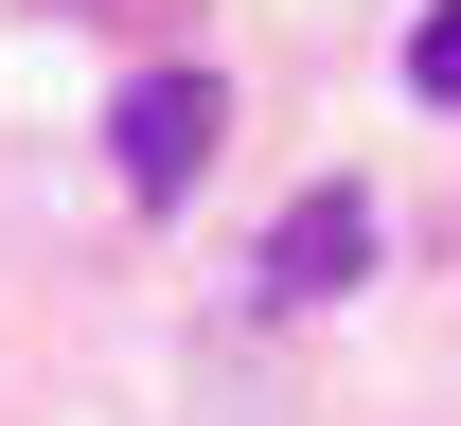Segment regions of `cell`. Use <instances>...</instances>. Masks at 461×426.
Returning a JSON list of instances; mask_svg holds the SVG:
<instances>
[{
	"label": "cell",
	"mask_w": 461,
	"mask_h": 426,
	"mask_svg": "<svg viewBox=\"0 0 461 426\" xmlns=\"http://www.w3.org/2000/svg\"><path fill=\"white\" fill-rule=\"evenodd\" d=\"M213 142H230V89H213V71H142V89L107 107V160H124L142 213H177V195L213 178Z\"/></svg>",
	"instance_id": "1"
},
{
	"label": "cell",
	"mask_w": 461,
	"mask_h": 426,
	"mask_svg": "<svg viewBox=\"0 0 461 426\" xmlns=\"http://www.w3.org/2000/svg\"><path fill=\"white\" fill-rule=\"evenodd\" d=\"M338 285H373V195H355V178H320L285 231L249 249V303H338Z\"/></svg>",
	"instance_id": "2"
},
{
	"label": "cell",
	"mask_w": 461,
	"mask_h": 426,
	"mask_svg": "<svg viewBox=\"0 0 461 426\" xmlns=\"http://www.w3.org/2000/svg\"><path fill=\"white\" fill-rule=\"evenodd\" d=\"M408 107L461 124V0H426V18H408Z\"/></svg>",
	"instance_id": "3"
}]
</instances>
